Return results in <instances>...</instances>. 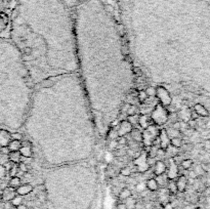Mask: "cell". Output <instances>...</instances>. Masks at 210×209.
<instances>
[{"mask_svg":"<svg viewBox=\"0 0 210 209\" xmlns=\"http://www.w3.org/2000/svg\"><path fill=\"white\" fill-rule=\"evenodd\" d=\"M172 128H174L176 130H179V129H181V123H179V120L172 123Z\"/></svg>","mask_w":210,"mask_h":209,"instance_id":"cell-41","label":"cell"},{"mask_svg":"<svg viewBox=\"0 0 210 209\" xmlns=\"http://www.w3.org/2000/svg\"><path fill=\"white\" fill-rule=\"evenodd\" d=\"M148 153L146 151H142L139 156L134 158L133 160V164L135 165V167L137 168V171L139 172H146L149 170V165H148Z\"/></svg>","mask_w":210,"mask_h":209,"instance_id":"cell-3","label":"cell"},{"mask_svg":"<svg viewBox=\"0 0 210 209\" xmlns=\"http://www.w3.org/2000/svg\"><path fill=\"white\" fill-rule=\"evenodd\" d=\"M159 130L157 126H155L154 124L150 125L148 128H146L142 132V142H144L146 147H151L154 143V140L158 138L159 135Z\"/></svg>","mask_w":210,"mask_h":209,"instance_id":"cell-2","label":"cell"},{"mask_svg":"<svg viewBox=\"0 0 210 209\" xmlns=\"http://www.w3.org/2000/svg\"><path fill=\"white\" fill-rule=\"evenodd\" d=\"M22 184V180H21V177L17 176H12L10 177L9 182H8V187L10 188H13V189H17L19 188Z\"/></svg>","mask_w":210,"mask_h":209,"instance_id":"cell-20","label":"cell"},{"mask_svg":"<svg viewBox=\"0 0 210 209\" xmlns=\"http://www.w3.org/2000/svg\"><path fill=\"white\" fill-rule=\"evenodd\" d=\"M170 145L173 146V147L177 148H181L183 146V140L181 138H171L170 140Z\"/></svg>","mask_w":210,"mask_h":209,"instance_id":"cell-25","label":"cell"},{"mask_svg":"<svg viewBox=\"0 0 210 209\" xmlns=\"http://www.w3.org/2000/svg\"><path fill=\"white\" fill-rule=\"evenodd\" d=\"M10 204H11L13 207H17V206H20V205L24 204V203H23V196L17 195V196L10 201Z\"/></svg>","mask_w":210,"mask_h":209,"instance_id":"cell-27","label":"cell"},{"mask_svg":"<svg viewBox=\"0 0 210 209\" xmlns=\"http://www.w3.org/2000/svg\"><path fill=\"white\" fill-rule=\"evenodd\" d=\"M181 166L183 169L189 170L191 169V167L193 166V160L192 159H183L181 163Z\"/></svg>","mask_w":210,"mask_h":209,"instance_id":"cell-26","label":"cell"},{"mask_svg":"<svg viewBox=\"0 0 210 209\" xmlns=\"http://www.w3.org/2000/svg\"><path fill=\"white\" fill-rule=\"evenodd\" d=\"M142 186H144V184H137V187H142ZM137 189V191H139V192H142V191H144V188H136Z\"/></svg>","mask_w":210,"mask_h":209,"instance_id":"cell-46","label":"cell"},{"mask_svg":"<svg viewBox=\"0 0 210 209\" xmlns=\"http://www.w3.org/2000/svg\"><path fill=\"white\" fill-rule=\"evenodd\" d=\"M167 187H168L169 193H171V194L175 195V194L179 193V191H177V187H176V184H175V180H168Z\"/></svg>","mask_w":210,"mask_h":209,"instance_id":"cell-23","label":"cell"},{"mask_svg":"<svg viewBox=\"0 0 210 209\" xmlns=\"http://www.w3.org/2000/svg\"><path fill=\"white\" fill-rule=\"evenodd\" d=\"M42 85H43L44 87H50V86L52 85V82L49 81V80H45V81L42 83Z\"/></svg>","mask_w":210,"mask_h":209,"instance_id":"cell-44","label":"cell"},{"mask_svg":"<svg viewBox=\"0 0 210 209\" xmlns=\"http://www.w3.org/2000/svg\"><path fill=\"white\" fill-rule=\"evenodd\" d=\"M169 162H170L169 167L166 169L167 178H168V180H174V178H176V177L179 176V167H177V165L174 163L172 158H170Z\"/></svg>","mask_w":210,"mask_h":209,"instance_id":"cell-6","label":"cell"},{"mask_svg":"<svg viewBox=\"0 0 210 209\" xmlns=\"http://www.w3.org/2000/svg\"><path fill=\"white\" fill-rule=\"evenodd\" d=\"M133 71H134L135 75H137L138 77H142V70L139 69V68H136V67H134V68H133Z\"/></svg>","mask_w":210,"mask_h":209,"instance_id":"cell-42","label":"cell"},{"mask_svg":"<svg viewBox=\"0 0 210 209\" xmlns=\"http://www.w3.org/2000/svg\"><path fill=\"white\" fill-rule=\"evenodd\" d=\"M146 186H147L146 188H147L149 191H151V192H156V191L159 190V184L155 178H150V180H148Z\"/></svg>","mask_w":210,"mask_h":209,"instance_id":"cell-17","label":"cell"},{"mask_svg":"<svg viewBox=\"0 0 210 209\" xmlns=\"http://www.w3.org/2000/svg\"><path fill=\"white\" fill-rule=\"evenodd\" d=\"M137 99H138L139 101L142 103H144V101L148 99V95L147 93H146V91L144 90H139L138 91V94H137Z\"/></svg>","mask_w":210,"mask_h":209,"instance_id":"cell-31","label":"cell"},{"mask_svg":"<svg viewBox=\"0 0 210 209\" xmlns=\"http://www.w3.org/2000/svg\"><path fill=\"white\" fill-rule=\"evenodd\" d=\"M188 177H190V178H194V180H197V178H198V176H197V174L195 173V171H194V170H189V171H188Z\"/></svg>","mask_w":210,"mask_h":209,"instance_id":"cell-39","label":"cell"},{"mask_svg":"<svg viewBox=\"0 0 210 209\" xmlns=\"http://www.w3.org/2000/svg\"><path fill=\"white\" fill-rule=\"evenodd\" d=\"M33 191V186L30 184H22L19 188L15 189V192L20 196H27Z\"/></svg>","mask_w":210,"mask_h":209,"instance_id":"cell-13","label":"cell"},{"mask_svg":"<svg viewBox=\"0 0 210 209\" xmlns=\"http://www.w3.org/2000/svg\"><path fill=\"white\" fill-rule=\"evenodd\" d=\"M131 196H132L131 190L128 189V188L122 189L119 192V194H118V197H119L120 200H126L127 198H129V197H131Z\"/></svg>","mask_w":210,"mask_h":209,"instance_id":"cell-21","label":"cell"},{"mask_svg":"<svg viewBox=\"0 0 210 209\" xmlns=\"http://www.w3.org/2000/svg\"><path fill=\"white\" fill-rule=\"evenodd\" d=\"M21 147H22V142H21V140H10V143L8 144V146H7L9 152L20 151Z\"/></svg>","mask_w":210,"mask_h":209,"instance_id":"cell-18","label":"cell"},{"mask_svg":"<svg viewBox=\"0 0 210 209\" xmlns=\"http://www.w3.org/2000/svg\"><path fill=\"white\" fill-rule=\"evenodd\" d=\"M20 153L23 157L31 158L33 155V151H32V145L29 140H24L22 142V147L20 149Z\"/></svg>","mask_w":210,"mask_h":209,"instance_id":"cell-7","label":"cell"},{"mask_svg":"<svg viewBox=\"0 0 210 209\" xmlns=\"http://www.w3.org/2000/svg\"><path fill=\"white\" fill-rule=\"evenodd\" d=\"M194 171H195V173L197 174V176H198V177L203 176V175L205 174V171L202 169L201 165H196L195 168H194Z\"/></svg>","mask_w":210,"mask_h":209,"instance_id":"cell-32","label":"cell"},{"mask_svg":"<svg viewBox=\"0 0 210 209\" xmlns=\"http://www.w3.org/2000/svg\"><path fill=\"white\" fill-rule=\"evenodd\" d=\"M117 209H127L125 203H118L117 204Z\"/></svg>","mask_w":210,"mask_h":209,"instance_id":"cell-45","label":"cell"},{"mask_svg":"<svg viewBox=\"0 0 210 209\" xmlns=\"http://www.w3.org/2000/svg\"><path fill=\"white\" fill-rule=\"evenodd\" d=\"M20 172V170H19V166H17V163H12L11 167L8 169V173H9L10 177L12 176H17V174Z\"/></svg>","mask_w":210,"mask_h":209,"instance_id":"cell-28","label":"cell"},{"mask_svg":"<svg viewBox=\"0 0 210 209\" xmlns=\"http://www.w3.org/2000/svg\"><path fill=\"white\" fill-rule=\"evenodd\" d=\"M132 130V125L127 120H123L120 123L119 128L117 129L118 136H124V135L129 134Z\"/></svg>","mask_w":210,"mask_h":209,"instance_id":"cell-5","label":"cell"},{"mask_svg":"<svg viewBox=\"0 0 210 209\" xmlns=\"http://www.w3.org/2000/svg\"><path fill=\"white\" fill-rule=\"evenodd\" d=\"M124 203L126 205L127 209H134L136 207V201H135V199L132 196L129 197V198H127Z\"/></svg>","mask_w":210,"mask_h":209,"instance_id":"cell-24","label":"cell"},{"mask_svg":"<svg viewBox=\"0 0 210 209\" xmlns=\"http://www.w3.org/2000/svg\"><path fill=\"white\" fill-rule=\"evenodd\" d=\"M166 169H167V166L163 160H158V161H156V163L154 165V174L156 176L164 174L166 172Z\"/></svg>","mask_w":210,"mask_h":209,"instance_id":"cell-12","label":"cell"},{"mask_svg":"<svg viewBox=\"0 0 210 209\" xmlns=\"http://www.w3.org/2000/svg\"><path fill=\"white\" fill-rule=\"evenodd\" d=\"M15 208L17 209H27V206H26L25 204H22V205H20V206L15 207Z\"/></svg>","mask_w":210,"mask_h":209,"instance_id":"cell-47","label":"cell"},{"mask_svg":"<svg viewBox=\"0 0 210 209\" xmlns=\"http://www.w3.org/2000/svg\"><path fill=\"white\" fill-rule=\"evenodd\" d=\"M176 187L179 193H185L187 188H188V178L186 175H179L176 177Z\"/></svg>","mask_w":210,"mask_h":209,"instance_id":"cell-9","label":"cell"},{"mask_svg":"<svg viewBox=\"0 0 210 209\" xmlns=\"http://www.w3.org/2000/svg\"><path fill=\"white\" fill-rule=\"evenodd\" d=\"M126 114L128 116L135 115V114H137V107L135 106V105H130L129 108H128V110H127Z\"/></svg>","mask_w":210,"mask_h":209,"instance_id":"cell-33","label":"cell"},{"mask_svg":"<svg viewBox=\"0 0 210 209\" xmlns=\"http://www.w3.org/2000/svg\"><path fill=\"white\" fill-rule=\"evenodd\" d=\"M194 111H195L196 113L198 114L200 117H203V118H205V117H207V116L209 115L208 110L203 106L202 103H196V105H194Z\"/></svg>","mask_w":210,"mask_h":209,"instance_id":"cell-15","label":"cell"},{"mask_svg":"<svg viewBox=\"0 0 210 209\" xmlns=\"http://www.w3.org/2000/svg\"><path fill=\"white\" fill-rule=\"evenodd\" d=\"M151 118L156 124H164L168 120V112L166 111L165 107L162 106L161 103H157L154 110L152 111Z\"/></svg>","mask_w":210,"mask_h":209,"instance_id":"cell-1","label":"cell"},{"mask_svg":"<svg viewBox=\"0 0 210 209\" xmlns=\"http://www.w3.org/2000/svg\"><path fill=\"white\" fill-rule=\"evenodd\" d=\"M144 91H146L148 97H155L156 94H157V88H155V87H153V86H149V87H147Z\"/></svg>","mask_w":210,"mask_h":209,"instance_id":"cell-29","label":"cell"},{"mask_svg":"<svg viewBox=\"0 0 210 209\" xmlns=\"http://www.w3.org/2000/svg\"><path fill=\"white\" fill-rule=\"evenodd\" d=\"M158 138H159V140H160V149L165 150V149L170 145V138H168V135H167L165 129L160 130Z\"/></svg>","mask_w":210,"mask_h":209,"instance_id":"cell-10","label":"cell"},{"mask_svg":"<svg viewBox=\"0 0 210 209\" xmlns=\"http://www.w3.org/2000/svg\"><path fill=\"white\" fill-rule=\"evenodd\" d=\"M117 143L119 146H125L127 144V140L124 136H119V140H117Z\"/></svg>","mask_w":210,"mask_h":209,"instance_id":"cell-38","label":"cell"},{"mask_svg":"<svg viewBox=\"0 0 210 209\" xmlns=\"http://www.w3.org/2000/svg\"><path fill=\"white\" fill-rule=\"evenodd\" d=\"M151 121H153V120H152V118H150L147 114H142V115H139L138 124L142 129H146V128H148L150 125H152Z\"/></svg>","mask_w":210,"mask_h":209,"instance_id":"cell-14","label":"cell"},{"mask_svg":"<svg viewBox=\"0 0 210 209\" xmlns=\"http://www.w3.org/2000/svg\"><path fill=\"white\" fill-rule=\"evenodd\" d=\"M165 131H166L167 135H168V138H181V132L179 130H176V129H174V128H167V129H165Z\"/></svg>","mask_w":210,"mask_h":209,"instance_id":"cell-22","label":"cell"},{"mask_svg":"<svg viewBox=\"0 0 210 209\" xmlns=\"http://www.w3.org/2000/svg\"><path fill=\"white\" fill-rule=\"evenodd\" d=\"M11 140V135L5 129H0V148L7 147Z\"/></svg>","mask_w":210,"mask_h":209,"instance_id":"cell-11","label":"cell"},{"mask_svg":"<svg viewBox=\"0 0 210 209\" xmlns=\"http://www.w3.org/2000/svg\"><path fill=\"white\" fill-rule=\"evenodd\" d=\"M5 175H6V169H5L4 165L0 164V184L3 182V180L5 178Z\"/></svg>","mask_w":210,"mask_h":209,"instance_id":"cell-35","label":"cell"},{"mask_svg":"<svg viewBox=\"0 0 210 209\" xmlns=\"http://www.w3.org/2000/svg\"><path fill=\"white\" fill-rule=\"evenodd\" d=\"M138 119H139V115L135 114V115H130L127 117V121L131 124V125H135L138 123Z\"/></svg>","mask_w":210,"mask_h":209,"instance_id":"cell-30","label":"cell"},{"mask_svg":"<svg viewBox=\"0 0 210 209\" xmlns=\"http://www.w3.org/2000/svg\"><path fill=\"white\" fill-rule=\"evenodd\" d=\"M17 192H15V189L10 187H6L3 189L2 193H1V196H2V200L4 202H10L15 196H17Z\"/></svg>","mask_w":210,"mask_h":209,"instance_id":"cell-8","label":"cell"},{"mask_svg":"<svg viewBox=\"0 0 210 209\" xmlns=\"http://www.w3.org/2000/svg\"><path fill=\"white\" fill-rule=\"evenodd\" d=\"M21 158H22V155H21L20 151H15V152H9L8 154V161L12 163H19L21 162Z\"/></svg>","mask_w":210,"mask_h":209,"instance_id":"cell-16","label":"cell"},{"mask_svg":"<svg viewBox=\"0 0 210 209\" xmlns=\"http://www.w3.org/2000/svg\"><path fill=\"white\" fill-rule=\"evenodd\" d=\"M17 166H19V170H20V171H22L23 173H25V172L28 171L27 164H25V163H23V162H20L19 164H17Z\"/></svg>","mask_w":210,"mask_h":209,"instance_id":"cell-37","label":"cell"},{"mask_svg":"<svg viewBox=\"0 0 210 209\" xmlns=\"http://www.w3.org/2000/svg\"><path fill=\"white\" fill-rule=\"evenodd\" d=\"M185 209H195V208L193 206H191V205H188V206L185 207Z\"/></svg>","mask_w":210,"mask_h":209,"instance_id":"cell-48","label":"cell"},{"mask_svg":"<svg viewBox=\"0 0 210 209\" xmlns=\"http://www.w3.org/2000/svg\"><path fill=\"white\" fill-rule=\"evenodd\" d=\"M163 209H174V207H173V205L171 204L170 202H167L166 204H164Z\"/></svg>","mask_w":210,"mask_h":209,"instance_id":"cell-43","label":"cell"},{"mask_svg":"<svg viewBox=\"0 0 210 209\" xmlns=\"http://www.w3.org/2000/svg\"><path fill=\"white\" fill-rule=\"evenodd\" d=\"M120 174L122 175V176H129L130 174H131V168L130 167H123L121 168V170H120Z\"/></svg>","mask_w":210,"mask_h":209,"instance_id":"cell-34","label":"cell"},{"mask_svg":"<svg viewBox=\"0 0 210 209\" xmlns=\"http://www.w3.org/2000/svg\"><path fill=\"white\" fill-rule=\"evenodd\" d=\"M11 140H23V134L19 132H15V133H11Z\"/></svg>","mask_w":210,"mask_h":209,"instance_id":"cell-36","label":"cell"},{"mask_svg":"<svg viewBox=\"0 0 210 209\" xmlns=\"http://www.w3.org/2000/svg\"><path fill=\"white\" fill-rule=\"evenodd\" d=\"M131 138L132 140H134L136 143H142V132L138 129H133L131 130Z\"/></svg>","mask_w":210,"mask_h":209,"instance_id":"cell-19","label":"cell"},{"mask_svg":"<svg viewBox=\"0 0 210 209\" xmlns=\"http://www.w3.org/2000/svg\"><path fill=\"white\" fill-rule=\"evenodd\" d=\"M2 202H3V200H2V196H1V194H0V206H1V204H2Z\"/></svg>","mask_w":210,"mask_h":209,"instance_id":"cell-49","label":"cell"},{"mask_svg":"<svg viewBox=\"0 0 210 209\" xmlns=\"http://www.w3.org/2000/svg\"><path fill=\"white\" fill-rule=\"evenodd\" d=\"M148 165H149V167H152L153 165H155V163H156V160H155V158H151V157H148Z\"/></svg>","mask_w":210,"mask_h":209,"instance_id":"cell-40","label":"cell"},{"mask_svg":"<svg viewBox=\"0 0 210 209\" xmlns=\"http://www.w3.org/2000/svg\"><path fill=\"white\" fill-rule=\"evenodd\" d=\"M157 96H158L159 101H161V105L164 107H167L171 103V96L170 93L168 92L167 89L164 88V86L157 87Z\"/></svg>","mask_w":210,"mask_h":209,"instance_id":"cell-4","label":"cell"}]
</instances>
